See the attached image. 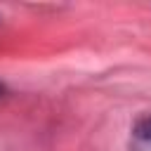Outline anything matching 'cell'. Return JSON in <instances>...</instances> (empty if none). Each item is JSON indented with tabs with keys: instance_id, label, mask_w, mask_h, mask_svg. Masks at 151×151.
<instances>
[{
	"instance_id": "1",
	"label": "cell",
	"mask_w": 151,
	"mask_h": 151,
	"mask_svg": "<svg viewBox=\"0 0 151 151\" xmlns=\"http://www.w3.org/2000/svg\"><path fill=\"white\" fill-rule=\"evenodd\" d=\"M134 132H137V137H142V139L151 142V116H149V118H144V120H139V123H137V127H134Z\"/></svg>"
},
{
	"instance_id": "2",
	"label": "cell",
	"mask_w": 151,
	"mask_h": 151,
	"mask_svg": "<svg viewBox=\"0 0 151 151\" xmlns=\"http://www.w3.org/2000/svg\"><path fill=\"white\" fill-rule=\"evenodd\" d=\"M0 92H2V85H0Z\"/></svg>"
}]
</instances>
